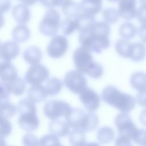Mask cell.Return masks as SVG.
<instances>
[{
  "instance_id": "obj_32",
  "label": "cell",
  "mask_w": 146,
  "mask_h": 146,
  "mask_svg": "<svg viewBox=\"0 0 146 146\" xmlns=\"http://www.w3.org/2000/svg\"><path fill=\"white\" fill-rule=\"evenodd\" d=\"M60 29L64 36H68L77 30V23L76 19L66 18L61 21Z\"/></svg>"
},
{
  "instance_id": "obj_39",
  "label": "cell",
  "mask_w": 146,
  "mask_h": 146,
  "mask_svg": "<svg viewBox=\"0 0 146 146\" xmlns=\"http://www.w3.org/2000/svg\"><path fill=\"white\" fill-rule=\"evenodd\" d=\"M12 127L7 119L1 117V137L6 138L11 132Z\"/></svg>"
},
{
  "instance_id": "obj_26",
  "label": "cell",
  "mask_w": 146,
  "mask_h": 146,
  "mask_svg": "<svg viewBox=\"0 0 146 146\" xmlns=\"http://www.w3.org/2000/svg\"><path fill=\"white\" fill-rule=\"evenodd\" d=\"M5 83L7 84L11 93L15 96L22 95L25 91L26 82L22 77L18 76L15 80L11 82Z\"/></svg>"
},
{
  "instance_id": "obj_17",
  "label": "cell",
  "mask_w": 146,
  "mask_h": 146,
  "mask_svg": "<svg viewBox=\"0 0 146 146\" xmlns=\"http://www.w3.org/2000/svg\"><path fill=\"white\" fill-rule=\"evenodd\" d=\"M0 76L2 82H11L18 77L17 70L11 62L2 60L1 62Z\"/></svg>"
},
{
  "instance_id": "obj_24",
  "label": "cell",
  "mask_w": 146,
  "mask_h": 146,
  "mask_svg": "<svg viewBox=\"0 0 146 146\" xmlns=\"http://www.w3.org/2000/svg\"><path fill=\"white\" fill-rule=\"evenodd\" d=\"M115 135V131L112 128L108 126H103L98 129L96 138L100 144H107L113 140Z\"/></svg>"
},
{
  "instance_id": "obj_31",
  "label": "cell",
  "mask_w": 146,
  "mask_h": 146,
  "mask_svg": "<svg viewBox=\"0 0 146 146\" xmlns=\"http://www.w3.org/2000/svg\"><path fill=\"white\" fill-rule=\"evenodd\" d=\"M132 43L123 39H119L115 43V50L117 53L124 58H129Z\"/></svg>"
},
{
  "instance_id": "obj_8",
  "label": "cell",
  "mask_w": 146,
  "mask_h": 146,
  "mask_svg": "<svg viewBox=\"0 0 146 146\" xmlns=\"http://www.w3.org/2000/svg\"><path fill=\"white\" fill-rule=\"evenodd\" d=\"M64 86L71 92L79 94L87 87V81L84 74L78 70H71L64 76Z\"/></svg>"
},
{
  "instance_id": "obj_21",
  "label": "cell",
  "mask_w": 146,
  "mask_h": 146,
  "mask_svg": "<svg viewBox=\"0 0 146 146\" xmlns=\"http://www.w3.org/2000/svg\"><path fill=\"white\" fill-rule=\"evenodd\" d=\"M62 10L66 18L74 19L77 18L83 12L80 3L72 0L63 6Z\"/></svg>"
},
{
  "instance_id": "obj_33",
  "label": "cell",
  "mask_w": 146,
  "mask_h": 146,
  "mask_svg": "<svg viewBox=\"0 0 146 146\" xmlns=\"http://www.w3.org/2000/svg\"><path fill=\"white\" fill-rule=\"evenodd\" d=\"M1 117L9 119L14 116L18 111L17 107L7 100L1 102Z\"/></svg>"
},
{
  "instance_id": "obj_30",
  "label": "cell",
  "mask_w": 146,
  "mask_h": 146,
  "mask_svg": "<svg viewBox=\"0 0 146 146\" xmlns=\"http://www.w3.org/2000/svg\"><path fill=\"white\" fill-rule=\"evenodd\" d=\"M68 139L71 146H83L86 143L85 132L77 129L70 131Z\"/></svg>"
},
{
  "instance_id": "obj_47",
  "label": "cell",
  "mask_w": 146,
  "mask_h": 146,
  "mask_svg": "<svg viewBox=\"0 0 146 146\" xmlns=\"http://www.w3.org/2000/svg\"><path fill=\"white\" fill-rule=\"evenodd\" d=\"M21 2L22 3L26 5V6H31L36 3L38 0H18Z\"/></svg>"
},
{
  "instance_id": "obj_15",
  "label": "cell",
  "mask_w": 146,
  "mask_h": 146,
  "mask_svg": "<svg viewBox=\"0 0 146 146\" xmlns=\"http://www.w3.org/2000/svg\"><path fill=\"white\" fill-rule=\"evenodd\" d=\"M49 132L59 137H63L69 135L70 127L66 120L56 119L51 120L48 124Z\"/></svg>"
},
{
  "instance_id": "obj_6",
  "label": "cell",
  "mask_w": 146,
  "mask_h": 146,
  "mask_svg": "<svg viewBox=\"0 0 146 146\" xmlns=\"http://www.w3.org/2000/svg\"><path fill=\"white\" fill-rule=\"evenodd\" d=\"M60 15L58 11L54 8H48L39 25L40 32L44 35L53 37L60 29Z\"/></svg>"
},
{
  "instance_id": "obj_35",
  "label": "cell",
  "mask_w": 146,
  "mask_h": 146,
  "mask_svg": "<svg viewBox=\"0 0 146 146\" xmlns=\"http://www.w3.org/2000/svg\"><path fill=\"white\" fill-rule=\"evenodd\" d=\"M40 146H56L60 143L59 137L50 133L43 136L40 139Z\"/></svg>"
},
{
  "instance_id": "obj_9",
  "label": "cell",
  "mask_w": 146,
  "mask_h": 146,
  "mask_svg": "<svg viewBox=\"0 0 146 146\" xmlns=\"http://www.w3.org/2000/svg\"><path fill=\"white\" fill-rule=\"evenodd\" d=\"M115 125L119 136L132 140V137L138 129L133 122L131 116L125 112H120L115 118Z\"/></svg>"
},
{
  "instance_id": "obj_11",
  "label": "cell",
  "mask_w": 146,
  "mask_h": 146,
  "mask_svg": "<svg viewBox=\"0 0 146 146\" xmlns=\"http://www.w3.org/2000/svg\"><path fill=\"white\" fill-rule=\"evenodd\" d=\"M68 48V41L64 35H56L49 42L47 47L48 55L52 59L62 57Z\"/></svg>"
},
{
  "instance_id": "obj_46",
  "label": "cell",
  "mask_w": 146,
  "mask_h": 146,
  "mask_svg": "<svg viewBox=\"0 0 146 146\" xmlns=\"http://www.w3.org/2000/svg\"><path fill=\"white\" fill-rule=\"evenodd\" d=\"M139 120L140 123L146 126V108L143 109L139 115Z\"/></svg>"
},
{
  "instance_id": "obj_38",
  "label": "cell",
  "mask_w": 146,
  "mask_h": 146,
  "mask_svg": "<svg viewBox=\"0 0 146 146\" xmlns=\"http://www.w3.org/2000/svg\"><path fill=\"white\" fill-rule=\"evenodd\" d=\"M40 4L47 8L62 7L72 0H39Z\"/></svg>"
},
{
  "instance_id": "obj_34",
  "label": "cell",
  "mask_w": 146,
  "mask_h": 146,
  "mask_svg": "<svg viewBox=\"0 0 146 146\" xmlns=\"http://www.w3.org/2000/svg\"><path fill=\"white\" fill-rule=\"evenodd\" d=\"M102 17L104 21L107 23L112 25L116 23L120 17L118 10L113 7H108L103 11Z\"/></svg>"
},
{
  "instance_id": "obj_12",
  "label": "cell",
  "mask_w": 146,
  "mask_h": 146,
  "mask_svg": "<svg viewBox=\"0 0 146 146\" xmlns=\"http://www.w3.org/2000/svg\"><path fill=\"white\" fill-rule=\"evenodd\" d=\"M79 99L88 112L96 111L100 105V97L93 89L87 87L79 94Z\"/></svg>"
},
{
  "instance_id": "obj_5",
  "label": "cell",
  "mask_w": 146,
  "mask_h": 146,
  "mask_svg": "<svg viewBox=\"0 0 146 146\" xmlns=\"http://www.w3.org/2000/svg\"><path fill=\"white\" fill-rule=\"evenodd\" d=\"M79 42L80 46L89 50L91 52L101 53L110 46V40L108 36H103L95 35L88 31L80 32Z\"/></svg>"
},
{
  "instance_id": "obj_13",
  "label": "cell",
  "mask_w": 146,
  "mask_h": 146,
  "mask_svg": "<svg viewBox=\"0 0 146 146\" xmlns=\"http://www.w3.org/2000/svg\"><path fill=\"white\" fill-rule=\"evenodd\" d=\"M19 44L15 41H6L1 44L0 56L3 61L11 62L19 55Z\"/></svg>"
},
{
  "instance_id": "obj_49",
  "label": "cell",
  "mask_w": 146,
  "mask_h": 146,
  "mask_svg": "<svg viewBox=\"0 0 146 146\" xmlns=\"http://www.w3.org/2000/svg\"><path fill=\"white\" fill-rule=\"evenodd\" d=\"M140 6L146 7V0H139Z\"/></svg>"
},
{
  "instance_id": "obj_7",
  "label": "cell",
  "mask_w": 146,
  "mask_h": 146,
  "mask_svg": "<svg viewBox=\"0 0 146 146\" xmlns=\"http://www.w3.org/2000/svg\"><path fill=\"white\" fill-rule=\"evenodd\" d=\"M72 108L70 104L61 100H51L44 106L43 112L45 116L51 120L64 117L66 119L71 112Z\"/></svg>"
},
{
  "instance_id": "obj_29",
  "label": "cell",
  "mask_w": 146,
  "mask_h": 146,
  "mask_svg": "<svg viewBox=\"0 0 146 146\" xmlns=\"http://www.w3.org/2000/svg\"><path fill=\"white\" fill-rule=\"evenodd\" d=\"M130 84L138 91L146 88V74L141 71L133 72L130 78Z\"/></svg>"
},
{
  "instance_id": "obj_28",
  "label": "cell",
  "mask_w": 146,
  "mask_h": 146,
  "mask_svg": "<svg viewBox=\"0 0 146 146\" xmlns=\"http://www.w3.org/2000/svg\"><path fill=\"white\" fill-rule=\"evenodd\" d=\"M119 32L121 39L129 40L136 36L137 29L133 23L125 22L120 25Z\"/></svg>"
},
{
  "instance_id": "obj_20",
  "label": "cell",
  "mask_w": 146,
  "mask_h": 146,
  "mask_svg": "<svg viewBox=\"0 0 146 146\" xmlns=\"http://www.w3.org/2000/svg\"><path fill=\"white\" fill-rule=\"evenodd\" d=\"M75 19L77 23V30L79 32L90 30L96 22L94 15L83 11Z\"/></svg>"
},
{
  "instance_id": "obj_3",
  "label": "cell",
  "mask_w": 146,
  "mask_h": 146,
  "mask_svg": "<svg viewBox=\"0 0 146 146\" xmlns=\"http://www.w3.org/2000/svg\"><path fill=\"white\" fill-rule=\"evenodd\" d=\"M19 113L18 123L24 131L31 132L36 130L39 125L35 103L28 98L21 99L17 106Z\"/></svg>"
},
{
  "instance_id": "obj_44",
  "label": "cell",
  "mask_w": 146,
  "mask_h": 146,
  "mask_svg": "<svg viewBox=\"0 0 146 146\" xmlns=\"http://www.w3.org/2000/svg\"><path fill=\"white\" fill-rule=\"evenodd\" d=\"M137 33L142 42L146 43V23L141 24L137 29Z\"/></svg>"
},
{
  "instance_id": "obj_19",
  "label": "cell",
  "mask_w": 146,
  "mask_h": 146,
  "mask_svg": "<svg viewBox=\"0 0 146 146\" xmlns=\"http://www.w3.org/2000/svg\"><path fill=\"white\" fill-rule=\"evenodd\" d=\"M42 54L40 48L35 46L26 48L23 53L24 60L31 66L39 64L42 59Z\"/></svg>"
},
{
  "instance_id": "obj_2",
  "label": "cell",
  "mask_w": 146,
  "mask_h": 146,
  "mask_svg": "<svg viewBox=\"0 0 146 146\" xmlns=\"http://www.w3.org/2000/svg\"><path fill=\"white\" fill-rule=\"evenodd\" d=\"M74 64L76 70L83 74H87L94 79H99L103 74V67L95 62L91 52L80 46L77 48L72 54Z\"/></svg>"
},
{
  "instance_id": "obj_4",
  "label": "cell",
  "mask_w": 146,
  "mask_h": 146,
  "mask_svg": "<svg viewBox=\"0 0 146 146\" xmlns=\"http://www.w3.org/2000/svg\"><path fill=\"white\" fill-rule=\"evenodd\" d=\"M70 128L90 132L95 129L99 125L98 116L94 112H85L79 108H72L65 119Z\"/></svg>"
},
{
  "instance_id": "obj_43",
  "label": "cell",
  "mask_w": 146,
  "mask_h": 146,
  "mask_svg": "<svg viewBox=\"0 0 146 146\" xmlns=\"http://www.w3.org/2000/svg\"><path fill=\"white\" fill-rule=\"evenodd\" d=\"M131 140L123 136H119L115 140V146H133Z\"/></svg>"
},
{
  "instance_id": "obj_45",
  "label": "cell",
  "mask_w": 146,
  "mask_h": 146,
  "mask_svg": "<svg viewBox=\"0 0 146 146\" xmlns=\"http://www.w3.org/2000/svg\"><path fill=\"white\" fill-rule=\"evenodd\" d=\"M1 14L6 13L11 7V3L10 0H0Z\"/></svg>"
},
{
  "instance_id": "obj_25",
  "label": "cell",
  "mask_w": 146,
  "mask_h": 146,
  "mask_svg": "<svg viewBox=\"0 0 146 146\" xmlns=\"http://www.w3.org/2000/svg\"><path fill=\"white\" fill-rule=\"evenodd\" d=\"M83 12L95 15L102 10V0H82L80 2Z\"/></svg>"
},
{
  "instance_id": "obj_37",
  "label": "cell",
  "mask_w": 146,
  "mask_h": 146,
  "mask_svg": "<svg viewBox=\"0 0 146 146\" xmlns=\"http://www.w3.org/2000/svg\"><path fill=\"white\" fill-rule=\"evenodd\" d=\"M22 142L23 146H40V142L38 137L30 132L23 136Z\"/></svg>"
},
{
  "instance_id": "obj_1",
  "label": "cell",
  "mask_w": 146,
  "mask_h": 146,
  "mask_svg": "<svg viewBox=\"0 0 146 146\" xmlns=\"http://www.w3.org/2000/svg\"><path fill=\"white\" fill-rule=\"evenodd\" d=\"M101 98L104 102L120 111L128 113L135 107L136 99L131 95L123 92L112 85H108L103 90Z\"/></svg>"
},
{
  "instance_id": "obj_16",
  "label": "cell",
  "mask_w": 146,
  "mask_h": 146,
  "mask_svg": "<svg viewBox=\"0 0 146 146\" xmlns=\"http://www.w3.org/2000/svg\"><path fill=\"white\" fill-rule=\"evenodd\" d=\"M12 17L19 24H26L31 17L30 11L26 6L23 3L15 5L11 11Z\"/></svg>"
},
{
  "instance_id": "obj_42",
  "label": "cell",
  "mask_w": 146,
  "mask_h": 146,
  "mask_svg": "<svg viewBox=\"0 0 146 146\" xmlns=\"http://www.w3.org/2000/svg\"><path fill=\"white\" fill-rule=\"evenodd\" d=\"M136 101L139 106L146 107V88L139 91L136 96Z\"/></svg>"
},
{
  "instance_id": "obj_40",
  "label": "cell",
  "mask_w": 146,
  "mask_h": 146,
  "mask_svg": "<svg viewBox=\"0 0 146 146\" xmlns=\"http://www.w3.org/2000/svg\"><path fill=\"white\" fill-rule=\"evenodd\" d=\"M10 91L7 84L1 81V102L7 100L10 95Z\"/></svg>"
},
{
  "instance_id": "obj_36",
  "label": "cell",
  "mask_w": 146,
  "mask_h": 146,
  "mask_svg": "<svg viewBox=\"0 0 146 146\" xmlns=\"http://www.w3.org/2000/svg\"><path fill=\"white\" fill-rule=\"evenodd\" d=\"M135 144L140 146H146V129H137L132 137Z\"/></svg>"
},
{
  "instance_id": "obj_41",
  "label": "cell",
  "mask_w": 146,
  "mask_h": 146,
  "mask_svg": "<svg viewBox=\"0 0 146 146\" xmlns=\"http://www.w3.org/2000/svg\"><path fill=\"white\" fill-rule=\"evenodd\" d=\"M136 18L141 23H146V7L140 6L136 11Z\"/></svg>"
},
{
  "instance_id": "obj_14",
  "label": "cell",
  "mask_w": 146,
  "mask_h": 146,
  "mask_svg": "<svg viewBox=\"0 0 146 146\" xmlns=\"http://www.w3.org/2000/svg\"><path fill=\"white\" fill-rule=\"evenodd\" d=\"M118 11L120 17L124 19H132L136 17V0H119Z\"/></svg>"
},
{
  "instance_id": "obj_18",
  "label": "cell",
  "mask_w": 146,
  "mask_h": 146,
  "mask_svg": "<svg viewBox=\"0 0 146 146\" xmlns=\"http://www.w3.org/2000/svg\"><path fill=\"white\" fill-rule=\"evenodd\" d=\"M48 96L44 86L41 84L32 85L27 92V98L34 103L44 101Z\"/></svg>"
},
{
  "instance_id": "obj_22",
  "label": "cell",
  "mask_w": 146,
  "mask_h": 146,
  "mask_svg": "<svg viewBox=\"0 0 146 146\" xmlns=\"http://www.w3.org/2000/svg\"><path fill=\"white\" fill-rule=\"evenodd\" d=\"M146 56V47L143 43L135 42L132 43L129 59L135 62L143 60Z\"/></svg>"
},
{
  "instance_id": "obj_51",
  "label": "cell",
  "mask_w": 146,
  "mask_h": 146,
  "mask_svg": "<svg viewBox=\"0 0 146 146\" xmlns=\"http://www.w3.org/2000/svg\"><path fill=\"white\" fill-rule=\"evenodd\" d=\"M56 146H63V145H62V144H61V143H60V144H58V145H56Z\"/></svg>"
},
{
  "instance_id": "obj_23",
  "label": "cell",
  "mask_w": 146,
  "mask_h": 146,
  "mask_svg": "<svg viewBox=\"0 0 146 146\" xmlns=\"http://www.w3.org/2000/svg\"><path fill=\"white\" fill-rule=\"evenodd\" d=\"M12 36L14 40L18 43L25 42L30 36V30L25 25L19 24L13 29Z\"/></svg>"
},
{
  "instance_id": "obj_27",
  "label": "cell",
  "mask_w": 146,
  "mask_h": 146,
  "mask_svg": "<svg viewBox=\"0 0 146 146\" xmlns=\"http://www.w3.org/2000/svg\"><path fill=\"white\" fill-rule=\"evenodd\" d=\"M44 87L48 95L53 96L60 92L63 87V83L59 78L52 77L46 80Z\"/></svg>"
},
{
  "instance_id": "obj_10",
  "label": "cell",
  "mask_w": 146,
  "mask_h": 146,
  "mask_svg": "<svg viewBox=\"0 0 146 146\" xmlns=\"http://www.w3.org/2000/svg\"><path fill=\"white\" fill-rule=\"evenodd\" d=\"M50 75L48 69L43 64H37L31 66L25 75V79L30 85L40 84L46 81Z\"/></svg>"
},
{
  "instance_id": "obj_48",
  "label": "cell",
  "mask_w": 146,
  "mask_h": 146,
  "mask_svg": "<svg viewBox=\"0 0 146 146\" xmlns=\"http://www.w3.org/2000/svg\"><path fill=\"white\" fill-rule=\"evenodd\" d=\"M83 146H100L99 144L96 143H94V142H91V143H86Z\"/></svg>"
},
{
  "instance_id": "obj_50",
  "label": "cell",
  "mask_w": 146,
  "mask_h": 146,
  "mask_svg": "<svg viewBox=\"0 0 146 146\" xmlns=\"http://www.w3.org/2000/svg\"><path fill=\"white\" fill-rule=\"evenodd\" d=\"M1 146H7L5 144V141L4 140V139L1 137Z\"/></svg>"
}]
</instances>
